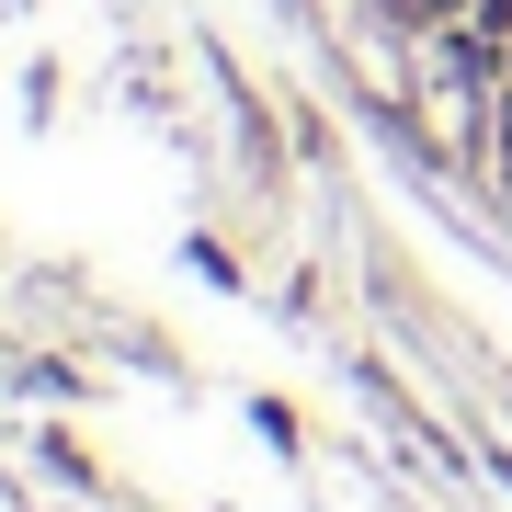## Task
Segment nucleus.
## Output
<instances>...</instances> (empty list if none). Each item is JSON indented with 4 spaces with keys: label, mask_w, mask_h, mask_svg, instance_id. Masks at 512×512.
Returning <instances> with one entry per match:
<instances>
[{
    "label": "nucleus",
    "mask_w": 512,
    "mask_h": 512,
    "mask_svg": "<svg viewBox=\"0 0 512 512\" xmlns=\"http://www.w3.org/2000/svg\"><path fill=\"white\" fill-rule=\"evenodd\" d=\"M501 183H512V80H501Z\"/></svg>",
    "instance_id": "obj_1"
}]
</instances>
